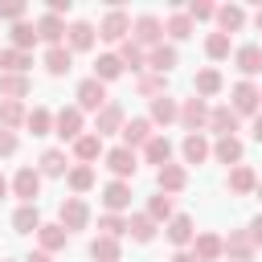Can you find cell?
Returning <instances> with one entry per match:
<instances>
[{
    "instance_id": "cell-1",
    "label": "cell",
    "mask_w": 262,
    "mask_h": 262,
    "mask_svg": "<svg viewBox=\"0 0 262 262\" xmlns=\"http://www.w3.org/2000/svg\"><path fill=\"white\" fill-rule=\"evenodd\" d=\"M229 106L237 111V119H242V115L254 119V115L262 111V90H258V82H246V78L233 82V90H229Z\"/></svg>"
},
{
    "instance_id": "cell-2",
    "label": "cell",
    "mask_w": 262,
    "mask_h": 262,
    "mask_svg": "<svg viewBox=\"0 0 262 262\" xmlns=\"http://www.w3.org/2000/svg\"><path fill=\"white\" fill-rule=\"evenodd\" d=\"M131 41L135 45H143V49H156V45H164V20L160 16H135L131 20Z\"/></svg>"
},
{
    "instance_id": "cell-3",
    "label": "cell",
    "mask_w": 262,
    "mask_h": 262,
    "mask_svg": "<svg viewBox=\"0 0 262 262\" xmlns=\"http://www.w3.org/2000/svg\"><path fill=\"white\" fill-rule=\"evenodd\" d=\"M209 111H213V106H209L205 98H196V94H192V98H184V102H180V119H176V123H180L188 135H196V131H205V127H209Z\"/></svg>"
},
{
    "instance_id": "cell-4",
    "label": "cell",
    "mask_w": 262,
    "mask_h": 262,
    "mask_svg": "<svg viewBox=\"0 0 262 262\" xmlns=\"http://www.w3.org/2000/svg\"><path fill=\"white\" fill-rule=\"evenodd\" d=\"M53 135H57L61 143H74V139H82V135H86V127H82V111H78V102H74V106H61V111L53 115Z\"/></svg>"
},
{
    "instance_id": "cell-5",
    "label": "cell",
    "mask_w": 262,
    "mask_h": 262,
    "mask_svg": "<svg viewBox=\"0 0 262 262\" xmlns=\"http://www.w3.org/2000/svg\"><path fill=\"white\" fill-rule=\"evenodd\" d=\"M102 164H106V172L115 176V180H131L135 176V168H139V156L131 151V147H106V156H102Z\"/></svg>"
},
{
    "instance_id": "cell-6",
    "label": "cell",
    "mask_w": 262,
    "mask_h": 262,
    "mask_svg": "<svg viewBox=\"0 0 262 262\" xmlns=\"http://www.w3.org/2000/svg\"><path fill=\"white\" fill-rule=\"evenodd\" d=\"M74 98H78V111H94V115H98V111L106 106V82H98V78L90 74V78L78 82Z\"/></svg>"
},
{
    "instance_id": "cell-7",
    "label": "cell",
    "mask_w": 262,
    "mask_h": 262,
    "mask_svg": "<svg viewBox=\"0 0 262 262\" xmlns=\"http://www.w3.org/2000/svg\"><path fill=\"white\" fill-rule=\"evenodd\" d=\"M57 221L74 233V229H86L90 225V205L82 201V196H66L61 205H57Z\"/></svg>"
},
{
    "instance_id": "cell-8",
    "label": "cell",
    "mask_w": 262,
    "mask_h": 262,
    "mask_svg": "<svg viewBox=\"0 0 262 262\" xmlns=\"http://www.w3.org/2000/svg\"><path fill=\"white\" fill-rule=\"evenodd\" d=\"M41 172L37 168H20L16 176H12V196H20V205H37V196H41Z\"/></svg>"
},
{
    "instance_id": "cell-9",
    "label": "cell",
    "mask_w": 262,
    "mask_h": 262,
    "mask_svg": "<svg viewBox=\"0 0 262 262\" xmlns=\"http://www.w3.org/2000/svg\"><path fill=\"white\" fill-rule=\"evenodd\" d=\"M127 33H131V16L123 12V8H111L106 16H102V25H98V37L102 41H127Z\"/></svg>"
},
{
    "instance_id": "cell-10",
    "label": "cell",
    "mask_w": 262,
    "mask_h": 262,
    "mask_svg": "<svg viewBox=\"0 0 262 262\" xmlns=\"http://www.w3.org/2000/svg\"><path fill=\"white\" fill-rule=\"evenodd\" d=\"M123 127H127V115H123V106H119V102H106V106L94 115V135H102V139H106V135H115V131L123 135Z\"/></svg>"
},
{
    "instance_id": "cell-11",
    "label": "cell",
    "mask_w": 262,
    "mask_h": 262,
    "mask_svg": "<svg viewBox=\"0 0 262 262\" xmlns=\"http://www.w3.org/2000/svg\"><path fill=\"white\" fill-rule=\"evenodd\" d=\"M70 151H74V160H78V164H90V168H94V160H102V156H106V143H102V135L86 131L82 139H74V143H70Z\"/></svg>"
},
{
    "instance_id": "cell-12",
    "label": "cell",
    "mask_w": 262,
    "mask_h": 262,
    "mask_svg": "<svg viewBox=\"0 0 262 262\" xmlns=\"http://www.w3.org/2000/svg\"><path fill=\"white\" fill-rule=\"evenodd\" d=\"M221 242H225V262H254V254H258L246 229H229V237H221Z\"/></svg>"
},
{
    "instance_id": "cell-13",
    "label": "cell",
    "mask_w": 262,
    "mask_h": 262,
    "mask_svg": "<svg viewBox=\"0 0 262 262\" xmlns=\"http://www.w3.org/2000/svg\"><path fill=\"white\" fill-rule=\"evenodd\" d=\"M156 184H160V192L176 196V192H184V184H188V168H184V164H164V168H156Z\"/></svg>"
},
{
    "instance_id": "cell-14",
    "label": "cell",
    "mask_w": 262,
    "mask_h": 262,
    "mask_svg": "<svg viewBox=\"0 0 262 262\" xmlns=\"http://www.w3.org/2000/svg\"><path fill=\"white\" fill-rule=\"evenodd\" d=\"M225 188H229L233 196H250V192H258V172H254L250 164H237V168H229Z\"/></svg>"
},
{
    "instance_id": "cell-15",
    "label": "cell",
    "mask_w": 262,
    "mask_h": 262,
    "mask_svg": "<svg viewBox=\"0 0 262 262\" xmlns=\"http://www.w3.org/2000/svg\"><path fill=\"white\" fill-rule=\"evenodd\" d=\"M102 205H106V213L131 209V180H106L102 184Z\"/></svg>"
},
{
    "instance_id": "cell-16",
    "label": "cell",
    "mask_w": 262,
    "mask_h": 262,
    "mask_svg": "<svg viewBox=\"0 0 262 262\" xmlns=\"http://www.w3.org/2000/svg\"><path fill=\"white\" fill-rule=\"evenodd\" d=\"M164 233H168V242H172L176 250H188V246H192V237H196V225H192V217H188V213H176V217L164 225Z\"/></svg>"
},
{
    "instance_id": "cell-17",
    "label": "cell",
    "mask_w": 262,
    "mask_h": 262,
    "mask_svg": "<svg viewBox=\"0 0 262 262\" xmlns=\"http://www.w3.org/2000/svg\"><path fill=\"white\" fill-rule=\"evenodd\" d=\"M151 139H156V131H151V119H127V127H123V147H131V151L139 147V151H143Z\"/></svg>"
},
{
    "instance_id": "cell-18",
    "label": "cell",
    "mask_w": 262,
    "mask_h": 262,
    "mask_svg": "<svg viewBox=\"0 0 262 262\" xmlns=\"http://www.w3.org/2000/svg\"><path fill=\"white\" fill-rule=\"evenodd\" d=\"M192 254H196V262H221V258H225L221 233H196V237H192Z\"/></svg>"
},
{
    "instance_id": "cell-19",
    "label": "cell",
    "mask_w": 262,
    "mask_h": 262,
    "mask_svg": "<svg viewBox=\"0 0 262 262\" xmlns=\"http://www.w3.org/2000/svg\"><path fill=\"white\" fill-rule=\"evenodd\" d=\"M233 61H237L242 78L250 82L254 74H262V45H258V41H250V45H237V49H233Z\"/></svg>"
},
{
    "instance_id": "cell-20",
    "label": "cell",
    "mask_w": 262,
    "mask_h": 262,
    "mask_svg": "<svg viewBox=\"0 0 262 262\" xmlns=\"http://www.w3.org/2000/svg\"><path fill=\"white\" fill-rule=\"evenodd\" d=\"M66 29H70V25H66L61 16H53V12H45V16L37 20V37L45 41V49H49V45H66Z\"/></svg>"
},
{
    "instance_id": "cell-21",
    "label": "cell",
    "mask_w": 262,
    "mask_h": 262,
    "mask_svg": "<svg viewBox=\"0 0 262 262\" xmlns=\"http://www.w3.org/2000/svg\"><path fill=\"white\" fill-rule=\"evenodd\" d=\"M176 61H180V53H176V45H156V49H147V70L151 74H172L176 70Z\"/></svg>"
},
{
    "instance_id": "cell-22",
    "label": "cell",
    "mask_w": 262,
    "mask_h": 262,
    "mask_svg": "<svg viewBox=\"0 0 262 262\" xmlns=\"http://www.w3.org/2000/svg\"><path fill=\"white\" fill-rule=\"evenodd\" d=\"M41 66H45L53 78L70 74V70H74V53H70V45H49V49H45V57H41Z\"/></svg>"
},
{
    "instance_id": "cell-23",
    "label": "cell",
    "mask_w": 262,
    "mask_h": 262,
    "mask_svg": "<svg viewBox=\"0 0 262 262\" xmlns=\"http://www.w3.org/2000/svg\"><path fill=\"white\" fill-rule=\"evenodd\" d=\"M221 86H225V82H221V70H213V66L196 70V78H192V94L205 98V102H209L213 94H221Z\"/></svg>"
},
{
    "instance_id": "cell-24",
    "label": "cell",
    "mask_w": 262,
    "mask_h": 262,
    "mask_svg": "<svg viewBox=\"0 0 262 262\" xmlns=\"http://www.w3.org/2000/svg\"><path fill=\"white\" fill-rule=\"evenodd\" d=\"M209 131L221 139V135H233L237 131V111L229 106V102H221V106H213L209 111Z\"/></svg>"
},
{
    "instance_id": "cell-25",
    "label": "cell",
    "mask_w": 262,
    "mask_h": 262,
    "mask_svg": "<svg viewBox=\"0 0 262 262\" xmlns=\"http://www.w3.org/2000/svg\"><path fill=\"white\" fill-rule=\"evenodd\" d=\"M180 156H184V164H205V160L213 156V143L205 139V131H196V135H184V143H180Z\"/></svg>"
},
{
    "instance_id": "cell-26",
    "label": "cell",
    "mask_w": 262,
    "mask_h": 262,
    "mask_svg": "<svg viewBox=\"0 0 262 262\" xmlns=\"http://www.w3.org/2000/svg\"><path fill=\"white\" fill-rule=\"evenodd\" d=\"M37 242H41V250H45V254H57V250H66L70 229H66L61 221H49V225H41V229H37Z\"/></svg>"
},
{
    "instance_id": "cell-27",
    "label": "cell",
    "mask_w": 262,
    "mask_h": 262,
    "mask_svg": "<svg viewBox=\"0 0 262 262\" xmlns=\"http://www.w3.org/2000/svg\"><path fill=\"white\" fill-rule=\"evenodd\" d=\"M147 119H151V127H156V123L168 127V123L180 119V102H176L172 94H160V98H151V115H147Z\"/></svg>"
},
{
    "instance_id": "cell-28",
    "label": "cell",
    "mask_w": 262,
    "mask_h": 262,
    "mask_svg": "<svg viewBox=\"0 0 262 262\" xmlns=\"http://www.w3.org/2000/svg\"><path fill=\"white\" fill-rule=\"evenodd\" d=\"M66 45H70V53L90 49V45H94V25H90V20H74V25L66 29Z\"/></svg>"
},
{
    "instance_id": "cell-29",
    "label": "cell",
    "mask_w": 262,
    "mask_h": 262,
    "mask_svg": "<svg viewBox=\"0 0 262 262\" xmlns=\"http://www.w3.org/2000/svg\"><path fill=\"white\" fill-rule=\"evenodd\" d=\"M242 151H246V143H242L237 135H221V139L213 143V156H217L221 164H229V168L242 164Z\"/></svg>"
},
{
    "instance_id": "cell-30",
    "label": "cell",
    "mask_w": 262,
    "mask_h": 262,
    "mask_svg": "<svg viewBox=\"0 0 262 262\" xmlns=\"http://www.w3.org/2000/svg\"><path fill=\"white\" fill-rule=\"evenodd\" d=\"M156 229H160V225H156L147 213H131V217H127V237L139 242V246H147V242L156 237Z\"/></svg>"
},
{
    "instance_id": "cell-31",
    "label": "cell",
    "mask_w": 262,
    "mask_h": 262,
    "mask_svg": "<svg viewBox=\"0 0 262 262\" xmlns=\"http://www.w3.org/2000/svg\"><path fill=\"white\" fill-rule=\"evenodd\" d=\"M90 258H94V262H119V258H123V242L98 233V237L90 242Z\"/></svg>"
},
{
    "instance_id": "cell-32",
    "label": "cell",
    "mask_w": 262,
    "mask_h": 262,
    "mask_svg": "<svg viewBox=\"0 0 262 262\" xmlns=\"http://www.w3.org/2000/svg\"><path fill=\"white\" fill-rule=\"evenodd\" d=\"M37 172H41V176H66V172H70V160H66V151H61V147H49V151H41V160H37Z\"/></svg>"
},
{
    "instance_id": "cell-33",
    "label": "cell",
    "mask_w": 262,
    "mask_h": 262,
    "mask_svg": "<svg viewBox=\"0 0 262 262\" xmlns=\"http://www.w3.org/2000/svg\"><path fill=\"white\" fill-rule=\"evenodd\" d=\"M94 180H98V176H94V168H90V164H74V168L66 172V184H70V192H74V196L90 192V188H94Z\"/></svg>"
},
{
    "instance_id": "cell-34",
    "label": "cell",
    "mask_w": 262,
    "mask_h": 262,
    "mask_svg": "<svg viewBox=\"0 0 262 262\" xmlns=\"http://www.w3.org/2000/svg\"><path fill=\"white\" fill-rule=\"evenodd\" d=\"M156 225H168L172 217H176V205H172V196L168 192H156V196H147V209H143Z\"/></svg>"
},
{
    "instance_id": "cell-35",
    "label": "cell",
    "mask_w": 262,
    "mask_h": 262,
    "mask_svg": "<svg viewBox=\"0 0 262 262\" xmlns=\"http://www.w3.org/2000/svg\"><path fill=\"white\" fill-rule=\"evenodd\" d=\"M45 221H41V209L37 205H16V213H12V229L16 233H37Z\"/></svg>"
},
{
    "instance_id": "cell-36",
    "label": "cell",
    "mask_w": 262,
    "mask_h": 262,
    "mask_svg": "<svg viewBox=\"0 0 262 262\" xmlns=\"http://www.w3.org/2000/svg\"><path fill=\"white\" fill-rule=\"evenodd\" d=\"M29 90H33L29 74H0V98H12V102H20Z\"/></svg>"
},
{
    "instance_id": "cell-37",
    "label": "cell",
    "mask_w": 262,
    "mask_h": 262,
    "mask_svg": "<svg viewBox=\"0 0 262 262\" xmlns=\"http://www.w3.org/2000/svg\"><path fill=\"white\" fill-rule=\"evenodd\" d=\"M33 66V53H25V49H0V74H25Z\"/></svg>"
},
{
    "instance_id": "cell-38",
    "label": "cell",
    "mask_w": 262,
    "mask_h": 262,
    "mask_svg": "<svg viewBox=\"0 0 262 262\" xmlns=\"http://www.w3.org/2000/svg\"><path fill=\"white\" fill-rule=\"evenodd\" d=\"M143 160H147V164H156V168L172 164V139H168V135H156V139L143 147Z\"/></svg>"
},
{
    "instance_id": "cell-39",
    "label": "cell",
    "mask_w": 262,
    "mask_h": 262,
    "mask_svg": "<svg viewBox=\"0 0 262 262\" xmlns=\"http://www.w3.org/2000/svg\"><path fill=\"white\" fill-rule=\"evenodd\" d=\"M217 25H221V33H237L246 25V8L242 4H221L217 8Z\"/></svg>"
},
{
    "instance_id": "cell-40",
    "label": "cell",
    "mask_w": 262,
    "mask_h": 262,
    "mask_svg": "<svg viewBox=\"0 0 262 262\" xmlns=\"http://www.w3.org/2000/svg\"><path fill=\"white\" fill-rule=\"evenodd\" d=\"M192 29H196V25H192V16H188V12H172V16L164 20V33H168L172 41H188V37H192Z\"/></svg>"
},
{
    "instance_id": "cell-41",
    "label": "cell",
    "mask_w": 262,
    "mask_h": 262,
    "mask_svg": "<svg viewBox=\"0 0 262 262\" xmlns=\"http://www.w3.org/2000/svg\"><path fill=\"white\" fill-rule=\"evenodd\" d=\"M8 37H12V49H25V53L41 41V37H37V25H29V20H16V25L8 29Z\"/></svg>"
},
{
    "instance_id": "cell-42",
    "label": "cell",
    "mask_w": 262,
    "mask_h": 262,
    "mask_svg": "<svg viewBox=\"0 0 262 262\" xmlns=\"http://www.w3.org/2000/svg\"><path fill=\"white\" fill-rule=\"evenodd\" d=\"M119 61H123V66H131L135 74H143V70H147V49H143V45H135V41H123V45H119Z\"/></svg>"
},
{
    "instance_id": "cell-43",
    "label": "cell",
    "mask_w": 262,
    "mask_h": 262,
    "mask_svg": "<svg viewBox=\"0 0 262 262\" xmlns=\"http://www.w3.org/2000/svg\"><path fill=\"white\" fill-rule=\"evenodd\" d=\"M123 70H127V66L119 61V53H98V61H94V78H98V82H115Z\"/></svg>"
},
{
    "instance_id": "cell-44",
    "label": "cell",
    "mask_w": 262,
    "mask_h": 262,
    "mask_svg": "<svg viewBox=\"0 0 262 262\" xmlns=\"http://www.w3.org/2000/svg\"><path fill=\"white\" fill-rule=\"evenodd\" d=\"M25 127H29L33 135H49V131H53V111H49V106H33V111L25 115Z\"/></svg>"
},
{
    "instance_id": "cell-45",
    "label": "cell",
    "mask_w": 262,
    "mask_h": 262,
    "mask_svg": "<svg viewBox=\"0 0 262 262\" xmlns=\"http://www.w3.org/2000/svg\"><path fill=\"white\" fill-rule=\"evenodd\" d=\"M25 115H29V111H25L20 102H12V98H0V127H4V131H16V127L25 123Z\"/></svg>"
},
{
    "instance_id": "cell-46",
    "label": "cell",
    "mask_w": 262,
    "mask_h": 262,
    "mask_svg": "<svg viewBox=\"0 0 262 262\" xmlns=\"http://www.w3.org/2000/svg\"><path fill=\"white\" fill-rule=\"evenodd\" d=\"M229 49H233V41H229V33H209V41H205V53L213 57V61H225L229 57Z\"/></svg>"
},
{
    "instance_id": "cell-47",
    "label": "cell",
    "mask_w": 262,
    "mask_h": 262,
    "mask_svg": "<svg viewBox=\"0 0 262 262\" xmlns=\"http://www.w3.org/2000/svg\"><path fill=\"white\" fill-rule=\"evenodd\" d=\"M135 90H139L143 98H160V94H168V90H164V78L151 74V70H143V74L135 78Z\"/></svg>"
},
{
    "instance_id": "cell-48",
    "label": "cell",
    "mask_w": 262,
    "mask_h": 262,
    "mask_svg": "<svg viewBox=\"0 0 262 262\" xmlns=\"http://www.w3.org/2000/svg\"><path fill=\"white\" fill-rule=\"evenodd\" d=\"M98 229H102L106 237H119V242H123V237H127V217H123V213H102V217H98Z\"/></svg>"
},
{
    "instance_id": "cell-49",
    "label": "cell",
    "mask_w": 262,
    "mask_h": 262,
    "mask_svg": "<svg viewBox=\"0 0 262 262\" xmlns=\"http://www.w3.org/2000/svg\"><path fill=\"white\" fill-rule=\"evenodd\" d=\"M184 12H188L192 25H196V20H213V16H217V4H213V0H192Z\"/></svg>"
},
{
    "instance_id": "cell-50",
    "label": "cell",
    "mask_w": 262,
    "mask_h": 262,
    "mask_svg": "<svg viewBox=\"0 0 262 262\" xmlns=\"http://www.w3.org/2000/svg\"><path fill=\"white\" fill-rule=\"evenodd\" d=\"M0 20H12V25H16V20H25V4H20V0L0 4Z\"/></svg>"
},
{
    "instance_id": "cell-51",
    "label": "cell",
    "mask_w": 262,
    "mask_h": 262,
    "mask_svg": "<svg viewBox=\"0 0 262 262\" xmlns=\"http://www.w3.org/2000/svg\"><path fill=\"white\" fill-rule=\"evenodd\" d=\"M16 147H20L16 131H4V127H0V156H16Z\"/></svg>"
},
{
    "instance_id": "cell-52",
    "label": "cell",
    "mask_w": 262,
    "mask_h": 262,
    "mask_svg": "<svg viewBox=\"0 0 262 262\" xmlns=\"http://www.w3.org/2000/svg\"><path fill=\"white\" fill-rule=\"evenodd\" d=\"M246 233H250V242H254V250H262V213H258V217L250 221V229H246Z\"/></svg>"
},
{
    "instance_id": "cell-53",
    "label": "cell",
    "mask_w": 262,
    "mask_h": 262,
    "mask_svg": "<svg viewBox=\"0 0 262 262\" xmlns=\"http://www.w3.org/2000/svg\"><path fill=\"white\" fill-rule=\"evenodd\" d=\"M49 12H53V16H66V12H70V0H49Z\"/></svg>"
},
{
    "instance_id": "cell-54",
    "label": "cell",
    "mask_w": 262,
    "mask_h": 262,
    "mask_svg": "<svg viewBox=\"0 0 262 262\" xmlns=\"http://www.w3.org/2000/svg\"><path fill=\"white\" fill-rule=\"evenodd\" d=\"M20 262H53V254H45V250H33L29 258H20Z\"/></svg>"
},
{
    "instance_id": "cell-55",
    "label": "cell",
    "mask_w": 262,
    "mask_h": 262,
    "mask_svg": "<svg viewBox=\"0 0 262 262\" xmlns=\"http://www.w3.org/2000/svg\"><path fill=\"white\" fill-rule=\"evenodd\" d=\"M168 262H196V254H192V250H176Z\"/></svg>"
},
{
    "instance_id": "cell-56",
    "label": "cell",
    "mask_w": 262,
    "mask_h": 262,
    "mask_svg": "<svg viewBox=\"0 0 262 262\" xmlns=\"http://www.w3.org/2000/svg\"><path fill=\"white\" fill-rule=\"evenodd\" d=\"M250 135H254V139H258V143H262V111H258V115H254V123H250Z\"/></svg>"
},
{
    "instance_id": "cell-57",
    "label": "cell",
    "mask_w": 262,
    "mask_h": 262,
    "mask_svg": "<svg viewBox=\"0 0 262 262\" xmlns=\"http://www.w3.org/2000/svg\"><path fill=\"white\" fill-rule=\"evenodd\" d=\"M8 188H12V184H8V180H4V172H0V201L8 196Z\"/></svg>"
},
{
    "instance_id": "cell-58",
    "label": "cell",
    "mask_w": 262,
    "mask_h": 262,
    "mask_svg": "<svg viewBox=\"0 0 262 262\" xmlns=\"http://www.w3.org/2000/svg\"><path fill=\"white\" fill-rule=\"evenodd\" d=\"M254 25H258V33H262V4H258V12H254Z\"/></svg>"
},
{
    "instance_id": "cell-59",
    "label": "cell",
    "mask_w": 262,
    "mask_h": 262,
    "mask_svg": "<svg viewBox=\"0 0 262 262\" xmlns=\"http://www.w3.org/2000/svg\"><path fill=\"white\" fill-rule=\"evenodd\" d=\"M258 201H262V180H258Z\"/></svg>"
},
{
    "instance_id": "cell-60",
    "label": "cell",
    "mask_w": 262,
    "mask_h": 262,
    "mask_svg": "<svg viewBox=\"0 0 262 262\" xmlns=\"http://www.w3.org/2000/svg\"><path fill=\"white\" fill-rule=\"evenodd\" d=\"M4 262H16V258H4Z\"/></svg>"
},
{
    "instance_id": "cell-61",
    "label": "cell",
    "mask_w": 262,
    "mask_h": 262,
    "mask_svg": "<svg viewBox=\"0 0 262 262\" xmlns=\"http://www.w3.org/2000/svg\"><path fill=\"white\" fill-rule=\"evenodd\" d=\"M258 90H262V86H258Z\"/></svg>"
}]
</instances>
